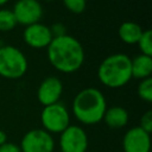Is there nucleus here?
I'll return each mask as SVG.
<instances>
[{
	"mask_svg": "<svg viewBox=\"0 0 152 152\" xmlns=\"http://www.w3.org/2000/svg\"><path fill=\"white\" fill-rule=\"evenodd\" d=\"M46 55L50 64L62 74L77 71L86 59L82 44L70 34L52 38L46 48Z\"/></svg>",
	"mask_w": 152,
	"mask_h": 152,
	"instance_id": "f257e3e1",
	"label": "nucleus"
},
{
	"mask_svg": "<svg viewBox=\"0 0 152 152\" xmlns=\"http://www.w3.org/2000/svg\"><path fill=\"white\" fill-rule=\"evenodd\" d=\"M107 109V101L102 91L94 87L80 90L71 103V112L83 125H96L102 121Z\"/></svg>",
	"mask_w": 152,
	"mask_h": 152,
	"instance_id": "f03ea898",
	"label": "nucleus"
},
{
	"mask_svg": "<svg viewBox=\"0 0 152 152\" xmlns=\"http://www.w3.org/2000/svg\"><path fill=\"white\" fill-rule=\"evenodd\" d=\"M97 78L107 88L118 89L132 80L131 57L122 52L107 56L97 68Z\"/></svg>",
	"mask_w": 152,
	"mask_h": 152,
	"instance_id": "7ed1b4c3",
	"label": "nucleus"
},
{
	"mask_svg": "<svg viewBox=\"0 0 152 152\" xmlns=\"http://www.w3.org/2000/svg\"><path fill=\"white\" fill-rule=\"evenodd\" d=\"M28 68L26 56L13 45L0 46V76L7 80L23 77Z\"/></svg>",
	"mask_w": 152,
	"mask_h": 152,
	"instance_id": "20e7f679",
	"label": "nucleus"
},
{
	"mask_svg": "<svg viewBox=\"0 0 152 152\" xmlns=\"http://www.w3.org/2000/svg\"><path fill=\"white\" fill-rule=\"evenodd\" d=\"M43 129L50 134H61L70 125V113L65 104L56 102L43 107L40 113Z\"/></svg>",
	"mask_w": 152,
	"mask_h": 152,
	"instance_id": "39448f33",
	"label": "nucleus"
},
{
	"mask_svg": "<svg viewBox=\"0 0 152 152\" xmlns=\"http://www.w3.org/2000/svg\"><path fill=\"white\" fill-rule=\"evenodd\" d=\"M19 147L21 152H53L55 139L43 128H33L24 134Z\"/></svg>",
	"mask_w": 152,
	"mask_h": 152,
	"instance_id": "423d86ee",
	"label": "nucleus"
},
{
	"mask_svg": "<svg viewBox=\"0 0 152 152\" xmlns=\"http://www.w3.org/2000/svg\"><path fill=\"white\" fill-rule=\"evenodd\" d=\"M88 144V134L81 126L69 125L59 134L61 152H87Z\"/></svg>",
	"mask_w": 152,
	"mask_h": 152,
	"instance_id": "0eeeda50",
	"label": "nucleus"
},
{
	"mask_svg": "<svg viewBox=\"0 0 152 152\" xmlns=\"http://www.w3.org/2000/svg\"><path fill=\"white\" fill-rule=\"evenodd\" d=\"M12 12L17 24L24 26L40 23L43 17V7L38 0H17Z\"/></svg>",
	"mask_w": 152,
	"mask_h": 152,
	"instance_id": "6e6552de",
	"label": "nucleus"
},
{
	"mask_svg": "<svg viewBox=\"0 0 152 152\" xmlns=\"http://www.w3.org/2000/svg\"><path fill=\"white\" fill-rule=\"evenodd\" d=\"M124 152H150L151 137L139 126L132 127L124 134L122 138Z\"/></svg>",
	"mask_w": 152,
	"mask_h": 152,
	"instance_id": "1a4fd4ad",
	"label": "nucleus"
},
{
	"mask_svg": "<svg viewBox=\"0 0 152 152\" xmlns=\"http://www.w3.org/2000/svg\"><path fill=\"white\" fill-rule=\"evenodd\" d=\"M52 34L50 32V27L42 24L36 23L28 26H25L23 32V39L32 49H44L48 48L52 40Z\"/></svg>",
	"mask_w": 152,
	"mask_h": 152,
	"instance_id": "9d476101",
	"label": "nucleus"
},
{
	"mask_svg": "<svg viewBox=\"0 0 152 152\" xmlns=\"http://www.w3.org/2000/svg\"><path fill=\"white\" fill-rule=\"evenodd\" d=\"M62 93H63L62 81L56 76H48L40 82L37 89V99L39 103L45 107L59 102Z\"/></svg>",
	"mask_w": 152,
	"mask_h": 152,
	"instance_id": "9b49d317",
	"label": "nucleus"
},
{
	"mask_svg": "<svg viewBox=\"0 0 152 152\" xmlns=\"http://www.w3.org/2000/svg\"><path fill=\"white\" fill-rule=\"evenodd\" d=\"M128 119H129V115L126 108L121 106H112L109 108L107 107L102 120L109 128L120 129L128 124Z\"/></svg>",
	"mask_w": 152,
	"mask_h": 152,
	"instance_id": "f8f14e48",
	"label": "nucleus"
},
{
	"mask_svg": "<svg viewBox=\"0 0 152 152\" xmlns=\"http://www.w3.org/2000/svg\"><path fill=\"white\" fill-rule=\"evenodd\" d=\"M131 70H132V77H134L137 80L141 81L144 78L151 77L152 57L139 53L135 57L131 58Z\"/></svg>",
	"mask_w": 152,
	"mask_h": 152,
	"instance_id": "ddd939ff",
	"label": "nucleus"
},
{
	"mask_svg": "<svg viewBox=\"0 0 152 152\" xmlns=\"http://www.w3.org/2000/svg\"><path fill=\"white\" fill-rule=\"evenodd\" d=\"M142 31L144 30L141 28L139 24L133 23V21H125L119 26L118 34L121 42L128 45H133L138 43Z\"/></svg>",
	"mask_w": 152,
	"mask_h": 152,
	"instance_id": "4468645a",
	"label": "nucleus"
},
{
	"mask_svg": "<svg viewBox=\"0 0 152 152\" xmlns=\"http://www.w3.org/2000/svg\"><path fill=\"white\" fill-rule=\"evenodd\" d=\"M17 26V20L12 10L0 8V32H7Z\"/></svg>",
	"mask_w": 152,
	"mask_h": 152,
	"instance_id": "2eb2a0df",
	"label": "nucleus"
},
{
	"mask_svg": "<svg viewBox=\"0 0 152 152\" xmlns=\"http://www.w3.org/2000/svg\"><path fill=\"white\" fill-rule=\"evenodd\" d=\"M138 96L145 102H152V78L147 77L139 82L137 88Z\"/></svg>",
	"mask_w": 152,
	"mask_h": 152,
	"instance_id": "dca6fc26",
	"label": "nucleus"
},
{
	"mask_svg": "<svg viewBox=\"0 0 152 152\" xmlns=\"http://www.w3.org/2000/svg\"><path fill=\"white\" fill-rule=\"evenodd\" d=\"M140 53L146 56H152V32L151 30H144L138 43H137Z\"/></svg>",
	"mask_w": 152,
	"mask_h": 152,
	"instance_id": "f3484780",
	"label": "nucleus"
},
{
	"mask_svg": "<svg viewBox=\"0 0 152 152\" xmlns=\"http://www.w3.org/2000/svg\"><path fill=\"white\" fill-rule=\"evenodd\" d=\"M62 2L64 7L74 14L82 13L87 6V0H62Z\"/></svg>",
	"mask_w": 152,
	"mask_h": 152,
	"instance_id": "a211bd4d",
	"label": "nucleus"
},
{
	"mask_svg": "<svg viewBox=\"0 0 152 152\" xmlns=\"http://www.w3.org/2000/svg\"><path fill=\"white\" fill-rule=\"evenodd\" d=\"M139 127L147 133L152 132V110H147L141 115Z\"/></svg>",
	"mask_w": 152,
	"mask_h": 152,
	"instance_id": "6ab92c4d",
	"label": "nucleus"
},
{
	"mask_svg": "<svg viewBox=\"0 0 152 152\" xmlns=\"http://www.w3.org/2000/svg\"><path fill=\"white\" fill-rule=\"evenodd\" d=\"M50 32L52 34L53 38H58V37H63L66 33V27L64 24L62 23H55L52 24V26H50Z\"/></svg>",
	"mask_w": 152,
	"mask_h": 152,
	"instance_id": "aec40b11",
	"label": "nucleus"
},
{
	"mask_svg": "<svg viewBox=\"0 0 152 152\" xmlns=\"http://www.w3.org/2000/svg\"><path fill=\"white\" fill-rule=\"evenodd\" d=\"M0 152H21L19 145L14 142H5L0 146Z\"/></svg>",
	"mask_w": 152,
	"mask_h": 152,
	"instance_id": "412c9836",
	"label": "nucleus"
},
{
	"mask_svg": "<svg viewBox=\"0 0 152 152\" xmlns=\"http://www.w3.org/2000/svg\"><path fill=\"white\" fill-rule=\"evenodd\" d=\"M5 142H7V135L2 129H0V146L4 145Z\"/></svg>",
	"mask_w": 152,
	"mask_h": 152,
	"instance_id": "4be33fe9",
	"label": "nucleus"
},
{
	"mask_svg": "<svg viewBox=\"0 0 152 152\" xmlns=\"http://www.w3.org/2000/svg\"><path fill=\"white\" fill-rule=\"evenodd\" d=\"M8 1H10V0H0V7L4 6V5H6Z\"/></svg>",
	"mask_w": 152,
	"mask_h": 152,
	"instance_id": "5701e85b",
	"label": "nucleus"
},
{
	"mask_svg": "<svg viewBox=\"0 0 152 152\" xmlns=\"http://www.w3.org/2000/svg\"><path fill=\"white\" fill-rule=\"evenodd\" d=\"M45 1H48V2H52V1H55V0H45Z\"/></svg>",
	"mask_w": 152,
	"mask_h": 152,
	"instance_id": "b1692460",
	"label": "nucleus"
}]
</instances>
